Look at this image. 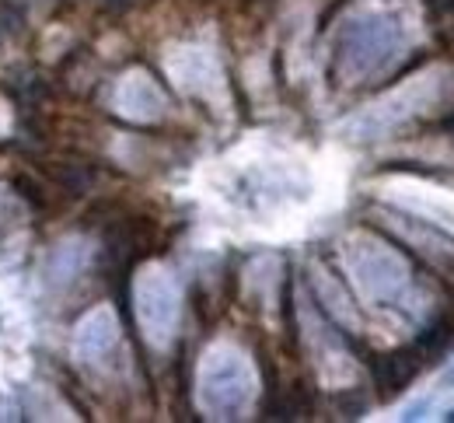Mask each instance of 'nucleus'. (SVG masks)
Here are the masks:
<instances>
[{
	"label": "nucleus",
	"mask_w": 454,
	"mask_h": 423,
	"mask_svg": "<svg viewBox=\"0 0 454 423\" xmlns=\"http://www.w3.org/2000/svg\"><path fill=\"white\" fill-rule=\"evenodd\" d=\"M336 406H339V417H350V420L363 413V399H357V396L353 399L350 396H336Z\"/></svg>",
	"instance_id": "nucleus-4"
},
{
	"label": "nucleus",
	"mask_w": 454,
	"mask_h": 423,
	"mask_svg": "<svg viewBox=\"0 0 454 423\" xmlns=\"http://www.w3.org/2000/svg\"><path fill=\"white\" fill-rule=\"evenodd\" d=\"M416 374H420V350L416 346H402V350L381 357V364H377V378H381L384 396H398Z\"/></svg>",
	"instance_id": "nucleus-1"
},
{
	"label": "nucleus",
	"mask_w": 454,
	"mask_h": 423,
	"mask_svg": "<svg viewBox=\"0 0 454 423\" xmlns=\"http://www.w3.org/2000/svg\"><path fill=\"white\" fill-rule=\"evenodd\" d=\"M451 420H454V413H451Z\"/></svg>",
	"instance_id": "nucleus-7"
},
{
	"label": "nucleus",
	"mask_w": 454,
	"mask_h": 423,
	"mask_svg": "<svg viewBox=\"0 0 454 423\" xmlns=\"http://www.w3.org/2000/svg\"><path fill=\"white\" fill-rule=\"evenodd\" d=\"M63 189H70V193H84L88 189V175L77 168V165H56V168H46Z\"/></svg>",
	"instance_id": "nucleus-3"
},
{
	"label": "nucleus",
	"mask_w": 454,
	"mask_h": 423,
	"mask_svg": "<svg viewBox=\"0 0 454 423\" xmlns=\"http://www.w3.org/2000/svg\"><path fill=\"white\" fill-rule=\"evenodd\" d=\"M427 7H430L434 18H437V14H454V0H430Z\"/></svg>",
	"instance_id": "nucleus-6"
},
{
	"label": "nucleus",
	"mask_w": 454,
	"mask_h": 423,
	"mask_svg": "<svg viewBox=\"0 0 454 423\" xmlns=\"http://www.w3.org/2000/svg\"><path fill=\"white\" fill-rule=\"evenodd\" d=\"M14 189H21V196L25 200H32V203H42V196H39V189L25 179V175H14Z\"/></svg>",
	"instance_id": "nucleus-5"
},
{
	"label": "nucleus",
	"mask_w": 454,
	"mask_h": 423,
	"mask_svg": "<svg viewBox=\"0 0 454 423\" xmlns=\"http://www.w3.org/2000/svg\"><path fill=\"white\" fill-rule=\"evenodd\" d=\"M454 343V318L451 315H441L437 322H430L423 332H420V339H416V346L423 350V353H444V346H451Z\"/></svg>",
	"instance_id": "nucleus-2"
}]
</instances>
